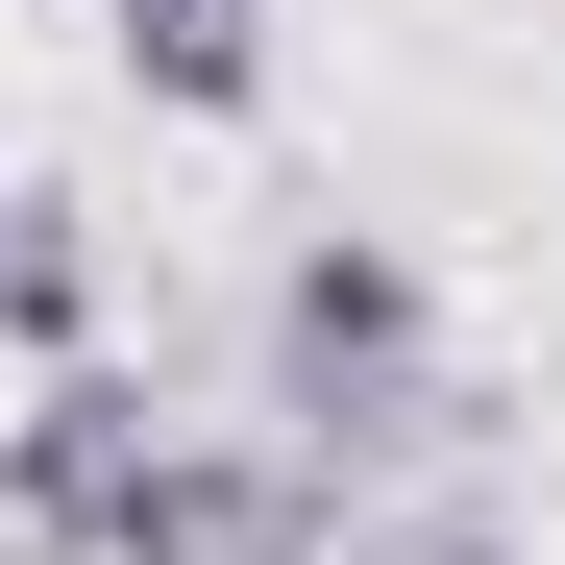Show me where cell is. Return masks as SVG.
Masks as SVG:
<instances>
[{"instance_id": "cell-1", "label": "cell", "mask_w": 565, "mask_h": 565, "mask_svg": "<svg viewBox=\"0 0 565 565\" xmlns=\"http://www.w3.org/2000/svg\"><path fill=\"white\" fill-rule=\"evenodd\" d=\"M246 344H270V443H296L344 516H369V467H467L492 443V369L443 344V296H418L394 222H296L270 296H246Z\"/></svg>"}, {"instance_id": "cell-2", "label": "cell", "mask_w": 565, "mask_h": 565, "mask_svg": "<svg viewBox=\"0 0 565 565\" xmlns=\"http://www.w3.org/2000/svg\"><path fill=\"white\" fill-rule=\"evenodd\" d=\"M148 467H172L148 369H25V418H0V565H124Z\"/></svg>"}, {"instance_id": "cell-3", "label": "cell", "mask_w": 565, "mask_h": 565, "mask_svg": "<svg viewBox=\"0 0 565 565\" xmlns=\"http://www.w3.org/2000/svg\"><path fill=\"white\" fill-rule=\"evenodd\" d=\"M344 541H369V516L320 492L296 443H172V467H148V541H124V565H344Z\"/></svg>"}, {"instance_id": "cell-4", "label": "cell", "mask_w": 565, "mask_h": 565, "mask_svg": "<svg viewBox=\"0 0 565 565\" xmlns=\"http://www.w3.org/2000/svg\"><path fill=\"white\" fill-rule=\"evenodd\" d=\"M99 50L172 124H270V0H99Z\"/></svg>"}, {"instance_id": "cell-5", "label": "cell", "mask_w": 565, "mask_h": 565, "mask_svg": "<svg viewBox=\"0 0 565 565\" xmlns=\"http://www.w3.org/2000/svg\"><path fill=\"white\" fill-rule=\"evenodd\" d=\"M0 369H99V222L50 172H0Z\"/></svg>"}, {"instance_id": "cell-6", "label": "cell", "mask_w": 565, "mask_h": 565, "mask_svg": "<svg viewBox=\"0 0 565 565\" xmlns=\"http://www.w3.org/2000/svg\"><path fill=\"white\" fill-rule=\"evenodd\" d=\"M344 565H516L492 516H394V541H344Z\"/></svg>"}, {"instance_id": "cell-7", "label": "cell", "mask_w": 565, "mask_h": 565, "mask_svg": "<svg viewBox=\"0 0 565 565\" xmlns=\"http://www.w3.org/2000/svg\"><path fill=\"white\" fill-rule=\"evenodd\" d=\"M541 25H565V0H541Z\"/></svg>"}]
</instances>
